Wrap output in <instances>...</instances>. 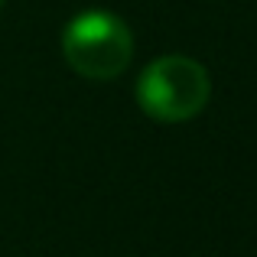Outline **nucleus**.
<instances>
[{
    "label": "nucleus",
    "mask_w": 257,
    "mask_h": 257,
    "mask_svg": "<svg viewBox=\"0 0 257 257\" xmlns=\"http://www.w3.org/2000/svg\"><path fill=\"white\" fill-rule=\"evenodd\" d=\"M212 82L202 62L189 56H160L140 72L137 104L144 114L163 124L192 120L208 104Z\"/></svg>",
    "instance_id": "1"
},
{
    "label": "nucleus",
    "mask_w": 257,
    "mask_h": 257,
    "mask_svg": "<svg viewBox=\"0 0 257 257\" xmlns=\"http://www.w3.org/2000/svg\"><path fill=\"white\" fill-rule=\"evenodd\" d=\"M62 56L82 78L111 82L134 56V36L120 17L107 10H85L69 20L62 33Z\"/></svg>",
    "instance_id": "2"
},
{
    "label": "nucleus",
    "mask_w": 257,
    "mask_h": 257,
    "mask_svg": "<svg viewBox=\"0 0 257 257\" xmlns=\"http://www.w3.org/2000/svg\"><path fill=\"white\" fill-rule=\"evenodd\" d=\"M4 4H7V0H0V7H4Z\"/></svg>",
    "instance_id": "3"
}]
</instances>
